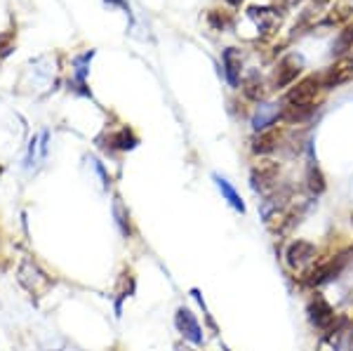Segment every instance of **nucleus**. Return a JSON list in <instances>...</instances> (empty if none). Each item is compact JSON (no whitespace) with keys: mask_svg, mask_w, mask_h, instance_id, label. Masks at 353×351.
<instances>
[{"mask_svg":"<svg viewBox=\"0 0 353 351\" xmlns=\"http://www.w3.org/2000/svg\"><path fill=\"white\" fill-rule=\"evenodd\" d=\"M278 118H281V111H278L276 104H261L252 118V126L257 132H261V130H269L271 126H276Z\"/></svg>","mask_w":353,"mask_h":351,"instance_id":"obj_11","label":"nucleus"},{"mask_svg":"<svg viewBox=\"0 0 353 351\" xmlns=\"http://www.w3.org/2000/svg\"><path fill=\"white\" fill-rule=\"evenodd\" d=\"M174 325H176V330L181 332V337L189 339V342H193V344H203L205 342L203 328H201V323H198L196 314H193L191 309H186V307L176 309L174 311Z\"/></svg>","mask_w":353,"mask_h":351,"instance_id":"obj_8","label":"nucleus"},{"mask_svg":"<svg viewBox=\"0 0 353 351\" xmlns=\"http://www.w3.org/2000/svg\"><path fill=\"white\" fill-rule=\"evenodd\" d=\"M174 351H193V349H191V347H186V344H176Z\"/></svg>","mask_w":353,"mask_h":351,"instance_id":"obj_20","label":"nucleus"},{"mask_svg":"<svg viewBox=\"0 0 353 351\" xmlns=\"http://www.w3.org/2000/svg\"><path fill=\"white\" fill-rule=\"evenodd\" d=\"M301 73V57L297 54H288L278 61L276 71H273V78H271V88L273 90H283L288 85H292L297 81V76Z\"/></svg>","mask_w":353,"mask_h":351,"instance_id":"obj_7","label":"nucleus"},{"mask_svg":"<svg viewBox=\"0 0 353 351\" xmlns=\"http://www.w3.org/2000/svg\"><path fill=\"white\" fill-rule=\"evenodd\" d=\"M306 179H309V189L313 191V194H321V191H325V177H323V172L316 166L309 168Z\"/></svg>","mask_w":353,"mask_h":351,"instance_id":"obj_18","label":"nucleus"},{"mask_svg":"<svg viewBox=\"0 0 353 351\" xmlns=\"http://www.w3.org/2000/svg\"><path fill=\"white\" fill-rule=\"evenodd\" d=\"M109 3H123V0H109Z\"/></svg>","mask_w":353,"mask_h":351,"instance_id":"obj_22","label":"nucleus"},{"mask_svg":"<svg viewBox=\"0 0 353 351\" xmlns=\"http://www.w3.org/2000/svg\"><path fill=\"white\" fill-rule=\"evenodd\" d=\"M113 217H116L118 231H121L125 239H130V236H132V219H130V210L123 205L121 198H116V201H113Z\"/></svg>","mask_w":353,"mask_h":351,"instance_id":"obj_15","label":"nucleus"},{"mask_svg":"<svg viewBox=\"0 0 353 351\" xmlns=\"http://www.w3.org/2000/svg\"><path fill=\"white\" fill-rule=\"evenodd\" d=\"M323 92V81L321 76H309L304 81H299L297 85H292V90L288 92V106L301 111H316V101Z\"/></svg>","mask_w":353,"mask_h":351,"instance_id":"obj_1","label":"nucleus"},{"mask_svg":"<svg viewBox=\"0 0 353 351\" xmlns=\"http://www.w3.org/2000/svg\"><path fill=\"white\" fill-rule=\"evenodd\" d=\"M316 254H318V250L311 241L297 239L285 248V264L292 271H306L313 262H316Z\"/></svg>","mask_w":353,"mask_h":351,"instance_id":"obj_6","label":"nucleus"},{"mask_svg":"<svg viewBox=\"0 0 353 351\" xmlns=\"http://www.w3.org/2000/svg\"><path fill=\"white\" fill-rule=\"evenodd\" d=\"M226 3H231V5H236V8H238V5H241L243 0H226Z\"/></svg>","mask_w":353,"mask_h":351,"instance_id":"obj_21","label":"nucleus"},{"mask_svg":"<svg viewBox=\"0 0 353 351\" xmlns=\"http://www.w3.org/2000/svg\"><path fill=\"white\" fill-rule=\"evenodd\" d=\"M351 5H346V3H339V5H334V10H332V14H330V19H327V24H339V21H346V19H351Z\"/></svg>","mask_w":353,"mask_h":351,"instance_id":"obj_19","label":"nucleus"},{"mask_svg":"<svg viewBox=\"0 0 353 351\" xmlns=\"http://www.w3.org/2000/svg\"><path fill=\"white\" fill-rule=\"evenodd\" d=\"M353 78V59L351 57H341L339 61H334L327 71L321 73V81H323V90H332L339 88V85L349 83Z\"/></svg>","mask_w":353,"mask_h":351,"instance_id":"obj_9","label":"nucleus"},{"mask_svg":"<svg viewBox=\"0 0 353 351\" xmlns=\"http://www.w3.org/2000/svg\"><path fill=\"white\" fill-rule=\"evenodd\" d=\"M212 179H214V184H217V189L221 191V196L226 198V203L233 208V210H238V212H245V203H243V198L241 194H238L236 189H233V184L229 182L226 177H221V174H212Z\"/></svg>","mask_w":353,"mask_h":351,"instance_id":"obj_12","label":"nucleus"},{"mask_svg":"<svg viewBox=\"0 0 353 351\" xmlns=\"http://www.w3.org/2000/svg\"><path fill=\"white\" fill-rule=\"evenodd\" d=\"M306 319H309L313 330H318V335H325V332H330L339 323L332 304H330L323 295H318V292L311 297V302L306 304Z\"/></svg>","mask_w":353,"mask_h":351,"instance_id":"obj_2","label":"nucleus"},{"mask_svg":"<svg viewBox=\"0 0 353 351\" xmlns=\"http://www.w3.org/2000/svg\"><path fill=\"white\" fill-rule=\"evenodd\" d=\"M349 50H353V24H346L344 28L339 31V36L334 38L332 43V52L334 54H346Z\"/></svg>","mask_w":353,"mask_h":351,"instance_id":"obj_16","label":"nucleus"},{"mask_svg":"<svg viewBox=\"0 0 353 351\" xmlns=\"http://www.w3.org/2000/svg\"><path fill=\"white\" fill-rule=\"evenodd\" d=\"M278 177H281V166L276 161H259L257 166L250 170V186L257 194L269 196L276 189Z\"/></svg>","mask_w":353,"mask_h":351,"instance_id":"obj_5","label":"nucleus"},{"mask_svg":"<svg viewBox=\"0 0 353 351\" xmlns=\"http://www.w3.org/2000/svg\"><path fill=\"white\" fill-rule=\"evenodd\" d=\"M224 73H226V81H229L231 88H238V85H241V52H238V50L229 48L224 52Z\"/></svg>","mask_w":353,"mask_h":351,"instance_id":"obj_13","label":"nucleus"},{"mask_svg":"<svg viewBox=\"0 0 353 351\" xmlns=\"http://www.w3.org/2000/svg\"><path fill=\"white\" fill-rule=\"evenodd\" d=\"M243 92H245V97L252 99V101H261V99H264L266 85H264V81H261V76H259L257 71H252V73H248V76H245Z\"/></svg>","mask_w":353,"mask_h":351,"instance_id":"obj_14","label":"nucleus"},{"mask_svg":"<svg viewBox=\"0 0 353 351\" xmlns=\"http://www.w3.org/2000/svg\"><path fill=\"white\" fill-rule=\"evenodd\" d=\"M283 139V132L278 128H269V130H261L257 137L252 139V151L257 156H266L271 154V151L278 149V144H281Z\"/></svg>","mask_w":353,"mask_h":351,"instance_id":"obj_10","label":"nucleus"},{"mask_svg":"<svg viewBox=\"0 0 353 351\" xmlns=\"http://www.w3.org/2000/svg\"><path fill=\"white\" fill-rule=\"evenodd\" d=\"M349 257H351V252H339V254H332V257L323 259L316 267L304 271V283L306 285H323V283L337 279L346 264H349Z\"/></svg>","mask_w":353,"mask_h":351,"instance_id":"obj_3","label":"nucleus"},{"mask_svg":"<svg viewBox=\"0 0 353 351\" xmlns=\"http://www.w3.org/2000/svg\"><path fill=\"white\" fill-rule=\"evenodd\" d=\"M17 281L21 283V288H24L26 292H31V295H36V297L45 295V292L52 288V279H50L36 262H31V259H21L19 271H17Z\"/></svg>","mask_w":353,"mask_h":351,"instance_id":"obj_4","label":"nucleus"},{"mask_svg":"<svg viewBox=\"0 0 353 351\" xmlns=\"http://www.w3.org/2000/svg\"><path fill=\"white\" fill-rule=\"evenodd\" d=\"M111 146L113 149H121V151H128V149H134L137 146V137L130 132L128 128H123L121 132H116L111 137Z\"/></svg>","mask_w":353,"mask_h":351,"instance_id":"obj_17","label":"nucleus"}]
</instances>
